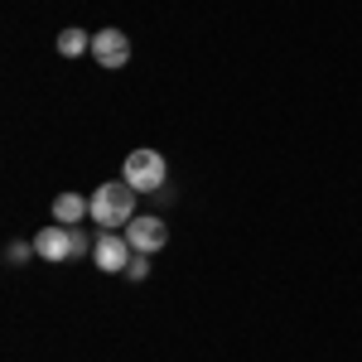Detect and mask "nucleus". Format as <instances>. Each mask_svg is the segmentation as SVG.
<instances>
[{
    "instance_id": "1a4fd4ad",
    "label": "nucleus",
    "mask_w": 362,
    "mask_h": 362,
    "mask_svg": "<svg viewBox=\"0 0 362 362\" xmlns=\"http://www.w3.org/2000/svg\"><path fill=\"white\" fill-rule=\"evenodd\" d=\"M29 256H39L34 242H10V247H5V266H25Z\"/></svg>"
},
{
    "instance_id": "f257e3e1",
    "label": "nucleus",
    "mask_w": 362,
    "mask_h": 362,
    "mask_svg": "<svg viewBox=\"0 0 362 362\" xmlns=\"http://www.w3.org/2000/svg\"><path fill=\"white\" fill-rule=\"evenodd\" d=\"M136 218V189L126 184V179H107V184H97L92 198H87V223H97L102 232H116V227H126Z\"/></svg>"
},
{
    "instance_id": "7ed1b4c3",
    "label": "nucleus",
    "mask_w": 362,
    "mask_h": 362,
    "mask_svg": "<svg viewBox=\"0 0 362 362\" xmlns=\"http://www.w3.org/2000/svg\"><path fill=\"white\" fill-rule=\"evenodd\" d=\"M131 256H136V247L126 242V232H102V237L92 242V266L107 271V276H126Z\"/></svg>"
},
{
    "instance_id": "423d86ee",
    "label": "nucleus",
    "mask_w": 362,
    "mask_h": 362,
    "mask_svg": "<svg viewBox=\"0 0 362 362\" xmlns=\"http://www.w3.org/2000/svg\"><path fill=\"white\" fill-rule=\"evenodd\" d=\"M34 251H39V261H49V266L73 261V227H63V223L39 227V232H34Z\"/></svg>"
},
{
    "instance_id": "9b49d317",
    "label": "nucleus",
    "mask_w": 362,
    "mask_h": 362,
    "mask_svg": "<svg viewBox=\"0 0 362 362\" xmlns=\"http://www.w3.org/2000/svg\"><path fill=\"white\" fill-rule=\"evenodd\" d=\"M83 251H87V232H83V227H73V256H83Z\"/></svg>"
},
{
    "instance_id": "0eeeda50",
    "label": "nucleus",
    "mask_w": 362,
    "mask_h": 362,
    "mask_svg": "<svg viewBox=\"0 0 362 362\" xmlns=\"http://www.w3.org/2000/svg\"><path fill=\"white\" fill-rule=\"evenodd\" d=\"M83 218H87V198H83V194H73V189H68V194H58V198H54V223L78 227Z\"/></svg>"
},
{
    "instance_id": "9d476101",
    "label": "nucleus",
    "mask_w": 362,
    "mask_h": 362,
    "mask_svg": "<svg viewBox=\"0 0 362 362\" xmlns=\"http://www.w3.org/2000/svg\"><path fill=\"white\" fill-rule=\"evenodd\" d=\"M145 276H150V261H145V251H136L131 266H126V280H145Z\"/></svg>"
},
{
    "instance_id": "6e6552de",
    "label": "nucleus",
    "mask_w": 362,
    "mask_h": 362,
    "mask_svg": "<svg viewBox=\"0 0 362 362\" xmlns=\"http://www.w3.org/2000/svg\"><path fill=\"white\" fill-rule=\"evenodd\" d=\"M54 49L63 58H78V54H92V34L78 25H68V29H58V39H54Z\"/></svg>"
},
{
    "instance_id": "f03ea898",
    "label": "nucleus",
    "mask_w": 362,
    "mask_h": 362,
    "mask_svg": "<svg viewBox=\"0 0 362 362\" xmlns=\"http://www.w3.org/2000/svg\"><path fill=\"white\" fill-rule=\"evenodd\" d=\"M165 174H169L165 155H160V150H150V145L131 150V155H126V165H121V179H126L136 194H160V189H165Z\"/></svg>"
},
{
    "instance_id": "39448f33",
    "label": "nucleus",
    "mask_w": 362,
    "mask_h": 362,
    "mask_svg": "<svg viewBox=\"0 0 362 362\" xmlns=\"http://www.w3.org/2000/svg\"><path fill=\"white\" fill-rule=\"evenodd\" d=\"M121 232H126V242H131L136 251H145V256H150V251H160L169 242V227H165V218H160V213H136V218L121 227Z\"/></svg>"
},
{
    "instance_id": "20e7f679",
    "label": "nucleus",
    "mask_w": 362,
    "mask_h": 362,
    "mask_svg": "<svg viewBox=\"0 0 362 362\" xmlns=\"http://www.w3.org/2000/svg\"><path fill=\"white\" fill-rule=\"evenodd\" d=\"M92 58H97V68H107V73H121L126 63H131V39H126V29H97L92 34Z\"/></svg>"
}]
</instances>
